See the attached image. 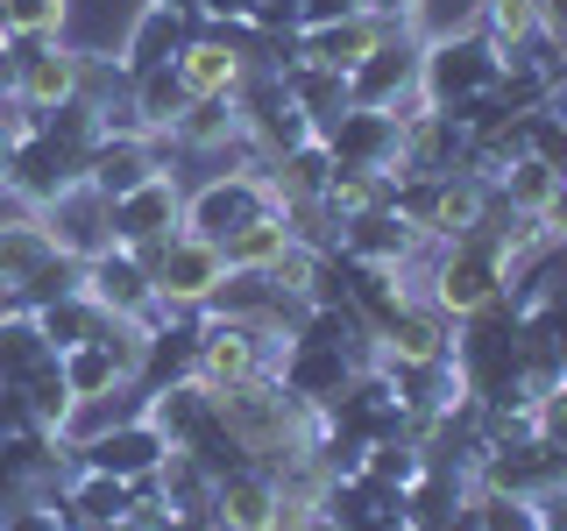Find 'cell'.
Returning a JSON list of instances; mask_svg holds the SVG:
<instances>
[{
    "label": "cell",
    "instance_id": "4",
    "mask_svg": "<svg viewBox=\"0 0 567 531\" xmlns=\"http://www.w3.org/2000/svg\"><path fill=\"white\" fill-rule=\"evenodd\" d=\"M135 256H142V270H150L156 305H164V312H206V305H213V291L227 283V256H220V241H199V235L150 241V248H135Z\"/></svg>",
    "mask_w": 567,
    "mask_h": 531
},
{
    "label": "cell",
    "instance_id": "12",
    "mask_svg": "<svg viewBox=\"0 0 567 531\" xmlns=\"http://www.w3.org/2000/svg\"><path fill=\"white\" fill-rule=\"evenodd\" d=\"M447 354H454V319L433 312L425 298H404V305L377 326V362L412 368V362H447Z\"/></svg>",
    "mask_w": 567,
    "mask_h": 531
},
{
    "label": "cell",
    "instance_id": "27",
    "mask_svg": "<svg viewBox=\"0 0 567 531\" xmlns=\"http://www.w3.org/2000/svg\"><path fill=\"white\" fill-rule=\"evenodd\" d=\"M235 135H241V106L235 100H192L185 121L171 128V142H177V149H192V156H220Z\"/></svg>",
    "mask_w": 567,
    "mask_h": 531
},
{
    "label": "cell",
    "instance_id": "48",
    "mask_svg": "<svg viewBox=\"0 0 567 531\" xmlns=\"http://www.w3.org/2000/svg\"><path fill=\"white\" fill-rule=\"evenodd\" d=\"M0 447H8V439H0Z\"/></svg>",
    "mask_w": 567,
    "mask_h": 531
},
{
    "label": "cell",
    "instance_id": "49",
    "mask_svg": "<svg viewBox=\"0 0 567 531\" xmlns=\"http://www.w3.org/2000/svg\"><path fill=\"white\" fill-rule=\"evenodd\" d=\"M560 58H567V50H560Z\"/></svg>",
    "mask_w": 567,
    "mask_h": 531
},
{
    "label": "cell",
    "instance_id": "32",
    "mask_svg": "<svg viewBox=\"0 0 567 531\" xmlns=\"http://www.w3.org/2000/svg\"><path fill=\"white\" fill-rule=\"evenodd\" d=\"M35 326H43L50 354L85 347V341H93V326H100V305H93L85 291H71V298H58V305H43V312H35Z\"/></svg>",
    "mask_w": 567,
    "mask_h": 531
},
{
    "label": "cell",
    "instance_id": "37",
    "mask_svg": "<svg viewBox=\"0 0 567 531\" xmlns=\"http://www.w3.org/2000/svg\"><path fill=\"white\" fill-rule=\"evenodd\" d=\"M475 531H539V518H532V496L475 489Z\"/></svg>",
    "mask_w": 567,
    "mask_h": 531
},
{
    "label": "cell",
    "instance_id": "18",
    "mask_svg": "<svg viewBox=\"0 0 567 531\" xmlns=\"http://www.w3.org/2000/svg\"><path fill=\"white\" fill-rule=\"evenodd\" d=\"M142 418L156 425V433L171 439V447H199V439L220 425V412H213V397L192 376H171L156 389H142Z\"/></svg>",
    "mask_w": 567,
    "mask_h": 531
},
{
    "label": "cell",
    "instance_id": "3",
    "mask_svg": "<svg viewBox=\"0 0 567 531\" xmlns=\"http://www.w3.org/2000/svg\"><path fill=\"white\" fill-rule=\"evenodd\" d=\"M504 291H511V270H504V248H496V227H475V235L440 248V270L425 283V305L447 312L461 326L468 312H483L489 298H504Z\"/></svg>",
    "mask_w": 567,
    "mask_h": 531
},
{
    "label": "cell",
    "instance_id": "19",
    "mask_svg": "<svg viewBox=\"0 0 567 531\" xmlns=\"http://www.w3.org/2000/svg\"><path fill=\"white\" fill-rule=\"evenodd\" d=\"M50 256H58V241H50V227L35 220V206L0 212V305H8V298L22 291Z\"/></svg>",
    "mask_w": 567,
    "mask_h": 531
},
{
    "label": "cell",
    "instance_id": "22",
    "mask_svg": "<svg viewBox=\"0 0 567 531\" xmlns=\"http://www.w3.org/2000/svg\"><path fill=\"white\" fill-rule=\"evenodd\" d=\"M277 79H284V93H291V106L312 121V135H327L333 121L348 114V71H327V64L298 58L291 71H277Z\"/></svg>",
    "mask_w": 567,
    "mask_h": 531
},
{
    "label": "cell",
    "instance_id": "25",
    "mask_svg": "<svg viewBox=\"0 0 567 531\" xmlns=\"http://www.w3.org/2000/svg\"><path fill=\"white\" fill-rule=\"evenodd\" d=\"M475 227H489V185L468 170H447L440 177V206H433V241H461Z\"/></svg>",
    "mask_w": 567,
    "mask_h": 531
},
{
    "label": "cell",
    "instance_id": "6",
    "mask_svg": "<svg viewBox=\"0 0 567 531\" xmlns=\"http://www.w3.org/2000/svg\"><path fill=\"white\" fill-rule=\"evenodd\" d=\"M35 220L50 227V241H58V256L71 262H93L114 248V199L106 191H93L85 177H71V185H58L43 206H35Z\"/></svg>",
    "mask_w": 567,
    "mask_h": 531
},
{
    "label": "cell",
    "instance_id": "24",
    "mask_svg": "<svg viewBox=\"0 0 567 531\" xmlns=\"http://www.w3.org/2000/svg\"><path fill=\"white\" fill-rule=\"evenodd\" d=\"M327 170H333V156H327L319 135L298 142V149H284V156H270V199H277V212L319 199V191H327Z\"/></svg>",
    "mask_w": 567,
    "mask_h": 531
},
{
    "label": "cell",
    "instance_id": "40",
    "mask_svg": "<svg viewBox=\"0 0 567 531\" xmlns=\"http://www.w3.org/2000/svg\"><path fill=\"white\" fill-rule=\"evenodd\" d=\"M532 518H539V531H567V482H546L532 496Z\"/></svg>",
    "mask_w": 567,
    "mask_h": 531
},
{
    "label": "cell",
    "instance_id": "17",
    "mask_svg": "<svg viewBox=\"0 0 567 531\" xmlns=\"http://www.w3.org/2000/svg\"><path fill=\"white\" fill-rule=\"evenodd\" d=\"M327 156L333 164H354V170H383L398 177V114H369V106H348L327 135Z\"/></svg>",
    "mask_w": 567,
    "mask_h": 531
},
{
    "label": "cell",
    "instance_id": "8",
    "mask_svg": "<svg viewBox=\"0 0 567 531\" xmlns=\"http://www.w3.org/2000/svg\"><path fill=\"white\" fill-rule=\"evenodd\" d=\"M419 58H425V35L390 29L383 43L348 71V106H369V114H398L404 100H419Z\"/></svg>",
    "mask_w": 567,
    "mask_h": 531
},
{
    "label": "cell",
    "instance_id": "33",
    "mask_svg": "<svg viewBox=\"0 0 567 531\" xmlns=\"http://www.w3.org/2000/svg\"><path fill=\"white\" fill-rule=\"evenodd\" d=\"M71 29V0H0V35H43L64 43Z\"/></svg>",
    "mask_w": 567,
    "mask_h": 531
},
{
    "label": "cell",
    "instance_id": "5",
    "mask_svg": "<svg viewBox=\"0 0 567 531\" xmlns=\"http://www.w3.org/2000/svg\"><path fill=\"white\" fill-rule=\"evenodd\" d=\"M262 212H277V199H270V177L213 170L206 185H192V191H185V235H199V241H227L235 227L262 220Z\"/></svg>",
    "mask_w": 567,
    "mask_h": 531
},
{
    "label": "cell",
    "instance_id": "45",
    "mask_svg": "<svg viewBox=\"0 0 567 531\" xmlns=\"http://www.w3.org/2000/svg\"><path fill=\"white\" fill-rule=\"evenodd\" d=\"M546 114H554V121H567V79L554 85V93H546Z\"/></svg>",
    "mask_w": 567,
    "mask_h": 531
},
{
    "label": "cell",
    "instance_id": "26",
    "mask_svg": "<svg viewBox=\"0 0 567 531\" xmlns=\"http://www.w3.org/2000/svg\"><path fill=\"white\" fill-rule=\"evenodd\" d=\"M58 368H64V389H71L79 404H106V397H128V389H135V383L114 368V354H106L100 341L64 347V354H58Z\"/></svg>",
    "mask_w": 567,
    "mask_h": 531
},
{
    "label": "cell",
    "instance_id": "2",
    "mask_svg": "<svg viewBox=\"0 0 567 531\" xmlns=\"http://www.w3.org/2000/svg\"><path fill=\"white\" fill-rule=\"evenodd\" d=\"M496 71H504V58H496V43L483 29H433L425 35V58H419V100L425 106H461V100H483L496 85Z\"/></svg>",
    "mask_w": 567,
    "mask_h": 531
},
{
    "label": "cell",
    "instance_id": "42",
    "mask_svg": "<svg viewBox=\"0 0 567 531\" xmlns=\"http://www.w3.org/2000/svg\"><path fill=\"white\" fill-rule=\"evenodd\" d=\"M29 496H35V482H29V475H22V468H14V460H8V454H0V510H14V503H29Z\"/></svg>",
    "mask_w": 567,
    "mask_h": 531
},
{
    "label": "cell",
    "instance_id": "36",
    "mask_svg": "<svg viewBox=\"0 0 567 531\" xmlns=\"http://www.w3.org/2000/svg\"><path fill=\"white\" fill-rule=\"evenodd\" d=\"M433 206H440V177H390V212H398L412 235H433Z\"/></svg>",
    "mask_w": 567,
    "mask_h": 531
},
{
    "label": "cell",
    "instance_id": "30",
    "mask_svg": "<svg viewBox=\"0 0 567 531\" xmlns=\"http://www.w3.org/2000/svg\"><path fill=\"white\" fill-rule=\"evenodd\" d=\"M475 29L496 43V58H518L539 35V0H475Z\"/></svg>",
    "mask_w": 567,
    "mask_h": 531
},
{
    "label": "cell",
    "instance_id": "35",
    "mask_svg": "<svg viewBox=\"0 0 567 531\" xmlns=\"http://www.w3.org/2000/svg\"><path fill=\"white\" fill-rule=\"evenodd\" d=\"M71 291H85V262H71V256H50L43 270H35L22 291L8 298V305H22V312H43V305H58V298H71Z\"/></svg>",
    "mask_w": 567,
    "mask_h": 531
},
{
    "label": "cell",
    "instance_id": "44",
    "mask_svg": "<svg viewBox=\"0 0 567 531\" xmlns=\"http://www.w3.org/2000/svg\"><path fill=\"white\" fill-rule=\"evenodd\" d=\"M539 35L567 50V0H539Z\"/></svg>",
    "mask_w": 567,
    "mask_h": 531
},
{
    "label": "cell",
    "instance_id": "41",
    "mask_svg": "<svg viewBox=\"0 0 567 531\" xmlns=\"http://www.w3.org/2000/svg\"><path fill=\"white\" fill-rule=\"evenodd\" d=\"M341 14H362V0H298V29H327Z\"/></svg>",
    "mask_w": 567,
    "mask_h": 531
},
{
    "label": "cell",
    "instance_id": "7",
    "mask_svg": "<svg viewBox=\"0 0 567 531\" xmlns=\"http://www.w3.org/2000/svg\"><path fill=\"white\" fill-rule=\"evenodd\" d=\"M248 43H256V29H213L199 22L185 35V50H177V79H185L192 100H235L241 79H248Z\"/></svg>",
    "mask_w": 567,
    "mask_h": 531
},
{
    "label": "cell",
    "instance_id": "34",
    "mask_svg": "<svg viewBox=\"0 0 567 531\" xmlns=\"http://www.w3.org/2000/svg\"><path fill=\"white\" fill-rule=\"evenodd\" d=\"M156 489H164L171 510H206V503H213V475H206L192 454H177V447L164 454V468H156Z\"/></svg>",
    "mask_w": 567,
    "mask_h": 531
},
{
    "label": "cell",
    "instance_id": "21",
    "mask_svg": "<svg viewBox=\"0 0 567 531\" xmlns=\"http://www.w3.org/2000/svg\"><path fill=\"white\" fill-rule=\"evenodd\" d=\"M419 235L398 220L390 206H362V212H348L341 220V256H354V262H404V248H412Z\"/></svg>",
    "mask_w": 567,
    "mask_h": 531
},
{
    "label": "cell",
    "instance_id": "15",
    "mask_svg": "<svg viewBox=\"0 0 567 531\" xmlns=\"http://www.w3.org/2000/svg\"><path fill=\"white\" fill-rule=\"evenodd\" d=\"M206 518L220 524V531H277V518H284V496H277V482L248 460V468H235V475H220L213 482V503H206Z\"/></svg>",
    "mask_w": 567,
    "mask_h": 531
},
{
    "label": "cell",
    "instance_id": "13",
    "mask_svg": "<svg viewBox=\"0 0 567 531\" xmlns=\"http://www.w3.org/2000/svg\"><path fill=\"white\" fill-rule=\"evenodd\" d=\"M192 29H199L192 8H177V0H142L128 35H121V64H128V79H135V71H156V64H177V50H185Z\"/></svg>",
    "mask_w": 567,
    "mask_h": 531
},
{
    "label": "cell",
    "instance_id": "14",
    "mask_svg": "<svg viewBox=\"0 0 567 531\" xmlns=\"http://www.w3.org/2000/svg\"><path fill=\"white\" fill-rule=\"evenodd\" d=\"M277 383L291 389V397H306V404H333L341 389L354 383V362L341 347H327V341H306V333H291L277 354Z\"/></svg>",
    "mask_w": 567,
    "mask_h": 531
},
{
    "label": "cell",
    "instance_id": "23",
    "mask_svg": "<svg viewBox=\"0 0 567 531\" xmlns=\"http://www.w3.org/2000/svg\"><path fill=\"white\" fill-rule=\"evenodd\" d=\"M128 106H135L142 135H164L171 142V128L185 121L192 93H185V79H177V64H156V71H135V79H128Z\"/></svg>",
    "mask_w": 567,
    "mask_h": 531
},
{
    "label": "cell",
    "instance_id": "20",
    "mask_svg": "<svg viewBox=\"0 0 567 531\" xmlns=\"http://www.w3.org/2000/svg\"><path fill=\"white\" fill-rule=\"evenodd\" d=\"M383 22H377V14H341V22H327V29H298V50H306V64H327V71H354V64H362L369 58V50H377L383 43Z\"/></svg>",
    "mask_w": 567,
    "mask_h": 531
},
{
    "label": "cell",
    "instance_id": "10",
    "mask_svg": "<svg viewBox=\"0 0 567 531\" xmlns=\"http://www.w3.org/2000/svg\"><path fill=\"white\" fill-rule=\"evenodd\" d=\"M171 235H185V185H177V170H156L150 185L114 199V241L121 248H150Z\"/></svg>",
    "mask_w": 567,
    "mask_h": 531
},
{
    "label": "cell",
    "instance_id": "39",
    "mask_svg": "<svg viewBox=\"0 0 567 531\" xmlns=\"http://www.w3.org/2000/svg\"><path fill=\"white\" fill-rule=\"evenodd\" d=\"M0 531H64V518H58V503H43V496H29V503L0 510Z\"/></svg>",
    "mask_w": 567,
    "mask_h": 531
},
{
    "label": "cell",
    "instance_id": "16",
    "mask_svg": "<svg viewBox=\"0 0 567 531\" xmlns=\"http://www.w3.org/2000/svg\"><path fill=\"white\" fill-rule=\"evenodd\" d=\"M156 170H164V142L156 135H100L93 156H85V185L106 191V199H128Z\"/></svg>",
    "mask_w": 567,
    "mask_h": 531
},
{
    "label": "cell",
    "instance_id": "29",
    "mask_svg": "<svg viewBox=\"0 0 567 531\" xmlns=\"http://www.w3.org/2000/svg\"><path fill=\"white\" fill-rule=\"evenodd\" d=\"M35 362H50V341H43V326H35V312L0 305V383H22Z\"/></svg>",
    "mask_w": 567,
    "mask_h": 531
},
{
    "label": "cell",
    "instance_id": "47",
    "mask_svg": "<svg viewBox=\"0 0 567 531\" xmlns=\"http://www.w3.org/2000/svg\"><path fill=\"white\" fill-rule=\"evenodd\" d=\"M0 85H8V58H0Z\"/></svg>",
    "mask_w": 567,
    "mask_h": 531
},
{
    "label": "cell",
    "instance_id": "43",
    "mask_svg": "<svg viewBox=\"0 0 567 531\" xmlns=\"http://www.w3.org/2000/svg\"><path fill=\"white\" fill-rule=\"evenodd\" d=\"M539 227H546V241L554 248H567V177H560V191L539 206Z\"/></svg>",
    "mask_w": 567,
    "mask_h": 531
},
{
    "label": "cell",
    "instance_id": "38",
    "mask_svg": "<svg viewBox=\"0 0 567 531\" xmlns=\"http://www.w3.org/2000/svg\"><path fill=\"white\" fill-rule=\"evenodd\" d=\"M518 135H525V156H539V164H554L567 177V121H554L546 106H532V114H518Z\"/></svg>",
    "mask_w": 567,
    "mask_h": 531
},
{
    "label": "cell",
    "instance_id": "46",
    "mask_svg": "<svg viewBox=\"0 0 567 531\" xmlns=\"http://www.w3.org/2000/svg\"><path fill=\"white\" fill-rule=\"evenodd\" d=\"M8 149H14V142H8V135H0V185H8Z\"/></svg>",
    "mask_w": 567,
    "mask_h": 531
},
{
    "label": "cell",
    "instance_id": "28",
    "mask_svg": "<svg viewBox=\"0 0 567 531\" xmlns=\"http://www.w3.org/2000/svg\"><path fill=\"white\" fill-rule=\"evenodd\" d=\"M284 248H291V220H284V212H262V220H248L220 241V256H227V270H270Z\"/></svg>",
    "mask_w": 567,
    "mask_h": 531
},
{
    "label": "cell",
    "instance_id": "11",
    "mask_svg": "<svg viewBox=\"0 0 567 531\" xmlns=\"http://www.w3.org/2000/svg\"><path fill=\"white\" fill-rule=\"evenodd\" d=\"M164 454H171V439L156 433L150 418H114V425H100L93 439L79 447L85 468H100V475H121V482H135V475H156L164 468Z\"/></svg>",
    "mask_w": 567,
    "mask_h": 531
},
{
    "label": "cell",
    "instance_id": "1",
    "mask_svg": "<svg viewBox=\"0 0 567 531\" xmlns=\"http://www.w3.org/2000/svg\"><path fill=\"white\" fill-rule=\"evenodd\" d=\"M277 354H284V333H270L262 319L206 312V326H199V347H192L185 376H192V383H206V389H235V383L277 376Z\"/></svg>",
    "mask_w": 567,
    "mask_h": 531
},
{
    "label": "cell",
    "instance_id": "9",
    "mask_svg": "<svg viewBox=\"0 0 567 531\" xmlns=\"http://www.w3.org/2000/svg\"><path fill=\"white\" fill-rule=\"evenodd\" d=\"M85 298H93L100 312H114V319H142V326H156L164 319V305H156V283L150 270H142V256L135 248H106V256L85 262Z\"/></svg>",
    "mask_w": 567,
    "mask_h": 531
},
{
    "label": "cell",
    "instance_id": "31",
    "mask_svg": "<svg viewBox=\"0 0 567 531\" xmlns=\"http://www.w3.org/2000/svg\"><path fill=\"white\" fill-rule=\"evenodd\" d=\"M22 397H29V418L43 425V433H64L71 412H79V397L64 389V368H58V354L50 362H35L29 376H22Z\"/></svg>",
    "mask_w": 567,
    "mask_h": 531
}]
</instances>
